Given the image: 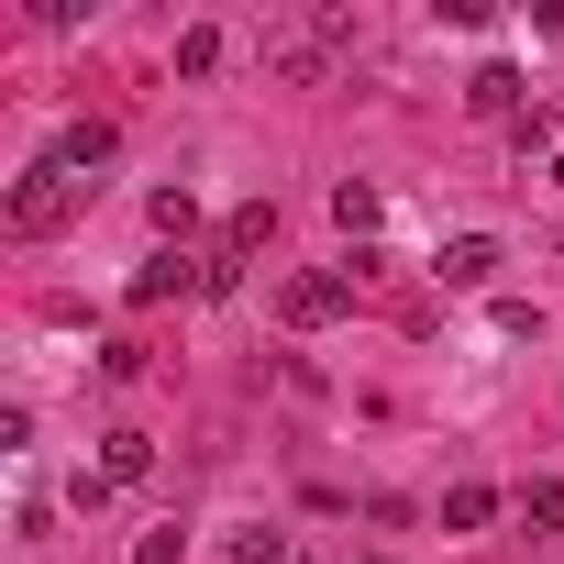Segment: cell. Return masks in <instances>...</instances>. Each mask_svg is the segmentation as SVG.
Instances as JSON below:
<instances>
[{
  "label": "cell",
  "instance_id": "obj_1",
  "mask_svg": "<svg viewBox=\"0 0 564 564\" xmlns=\"http://www.w3.org/2000/svg\"><path fill=\"white\" fill-rule=\"evenodd\" d=\"M78 199H89V177H78V166H56V155H34V166L12 177V199H0V221H12L23 243H45V232H56Z\"/></svg>",
  "mask_w": 564,
  "mask_h": 564
},
{
  "label": "cell",
  "instance_id": "obj_2",
  "mask_svg": "<svg viewBox=\"0 0 564 564\" xmlns=\"http://www.w3.org/2000/svg\"><path fill=\"white\" fill-rule=\"evenodd\" d=\"M344 311H355V265H311V276L276 289V322H289V333H333Z\"/></svg>",
  "mask_w": 564,
  "mask_h": 564
},
{
  "label": "cell",
  "instance_id": "obj_3",
  "mask_svg": "<svg viewBox=\"0 0 564 564\" xmlns=\"http://www.w3.org/2000/svg\"><path fill=\"white\" fill-rule=\"evenodd\" d=\"M166 300H210V254H188V243L144 254V276H133V311H166Z\"/></svg>",
  "mask_w": 564,
  "mask_h": 564
},
{
  "label": "cell",
  "instance_id": "obj_4",
  "mask_svg": "<svg viewBox=\"0 0 564 564\" xmlns=\"http://www.w3.org/2000/svg\"><path fill=\"white\" fill-rule=\"evenodd\" d=\"M89 476H100V487H144V476H155V432H133V421L100 432V465H89Z\"/></svg>",
  "mask_w": 564,
  "mask_h": 564
},
{
  "label": "cell",
  "instance_id": "obj_5",
  "mask_svg": "<svg viewBox=\"0 0 564 564\" xmlns=\"http://www.w3.org/2000/svg\"><path fill=\"white\" fill-rule=\"evenodd\" d=\"M509 155H520V177H542V166L564 155V111H553V100H531V111L509 122Z\"/></svg>",
  "mask_w": 564,
  "mask_h": 564
},
{
  "label": "cell",
  "instance_id": "obj_6",
  "mask_svg": "<svg viewBox=\"0 0 564 564\" xmlns=\"http://www.w3.org/2000/svg\"><path fill=\"white\" fill-rule=\"evenodd\" d=\"M465 111H476V122H520V111H531L520 67H476V78H465Z\"/></svg>",
  "mask_w": 564,
  "mask_h": 564
},
{
  "label": "cell",
  "instance_id": "obj_7",
  "mask_svg": "<svg viewBox=\"0 0 564 564\" xmlns=\"http://www.w3.org/2000/svg\"><path fill=\"white\" fill-rule=\"evenodd\" d=\"M432 276H443V289H487V276H498V243H487V232H454V243L432 254Z\"/></svg>",
  "mask_w": 564,
  "mask_h": 564
},
{
  "label": "cell",
  "instance_id": "obj_8",
  "mask_svg": "<svg viewBox=\"0 0 564 564\" xmlns=\"http://www.w3.org/2000/svg\"><path fill=\"white\" fill-rule=\"evenodd\" d=\"M487 520H498V487H487V476L443 487V531H487Z\"/></svg>",
  "mask_w": 564,
  "mask_h": 564
},
{
  "label": "cell",
  "instance_id": "obj_9",
  "mask_svg": "<svg viewBox=\"0 0 564 564\" xmlns=\"http://www.w3.org/2000/svg\"><path fill=\"white\" fill-rule=\"evenodd\" d=\"M56 166H78V177L111 166V122H67V133H56Z\"/></svg>",
  "mask_w": 564,
  "mask_h": 564
},
{
  "label": "cell",
  "instance_id": "obj_10",
  "mask_svg": "<svg viewBox=\"0 0 564 564\" xmlns=\"http://www.w3.org/2000/svg\"><path fill=\"white\" fill-rule=\"evenodd\" d=\"M333 221H344V232H377V221H388V199H377L366 177H344V188H333Z\"/></svg>",
  "mask_w": 564,
  "mask_h": 564
},
{
  "label": "cell",
  "instance_id": "obj_11",
  "mask_svg": "<svg viewBox=\"0 0 564 564\" xmlns=\"http://www.w3.org/2000/svg\"><path fill=\"white\" fill-rule=\"evenodd\" d=\"M210 67H221V23H188L177 34V78H210Z\"/></svg>",
  "mask_w": 564,
  "mask_h": 564
},
{
  "label": "cell",
  "instance_id": "obj_12",
  "mask_svg": "<svg viewBox=\"0 0 564 564\" xmlns=\"http://www.w3.org/2000/svg\"><path fill=\"white\" fill-rule=\"evenodd\" d=\"M520 520H531V531H564V476H531V487H520Z\"/></svg>",
  "mask_w": 564,
  "mask_h": 564
},
{
  "label": "cell",
  "instance_id": "obj_13",
  "mask_svg": "<svg viewBox=\"0 0 564 564\" xmlns=\"http://www.w3.org/2000/svg\"><path fill=\"white\" fill-rule=\"evenodd\" d=\"M232 564H300V553H289V531L254 520V531H232Z\"/></svg>",
  "mask_w": 564,
  "mask_h": 564
},
{
  "label": "cell",
  "instance_id": "obj_14",
  "mask_svg": "<svg viewBox=\"0 0 564 564\" xmlns=\"http://www.w3.org/2000/svg\"><path fill=\"white\" fill-rule=\"evenodd\" d=\"M155 232L188 243V232H199V199H188V188H155Z\"/></svg>",
  "mask_w": 564,
  "mask_h": 564
},
{
  "label": "cell",
  "instance_id": "obj_15",
  "mask_svg": "<svg viewBox=\"0 0 564 564\" xmlns=\"http://www.w3.org/2000/svg\"><path fill=\"white\" fill-rule=\"evenodd\" d=\"M265 232H276V199H243V210H232V232H221V243H232V254H254V243H265Z\"/></svg>",
  "mask_w": 564,
  "mask_h": 564
},
{
  "label": "cell",
  "instance_id": "obj_16",
  "mask_svg": "<svg viewBox=\"0 0 564 564\" xmlns=\"http://www.w3.org/2000/svg\"><path fill=\"white\" fill-rule=\"evenodd\" d=\"M177 553H188V531H177V520H166V531H144V542H133V564H177Z\"/></svg>",
  "mask_w": 564,
  "mask_h": 564
},
{
  "label": "cell",
  "instance_id": "obj_17",
  "mask_svg": "<svg viewBox=\"0 0 564 564\" xmlns=\"http://www.w3.org/2000/svg\"><path fill=\"white\" fill-rule=\"evenodd\" d=\"M366 564H399V553H366Z\"/></svg>",
  "mask_w": 564,
  "mask_h": 564
}]
</instances>
